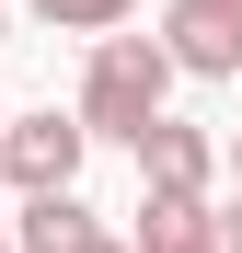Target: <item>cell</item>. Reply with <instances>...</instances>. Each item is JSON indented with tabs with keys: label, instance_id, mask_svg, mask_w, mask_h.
Masks as SVG:
<instances>
[{
	"label": "cell",
	"instance_id": "6da1fadb",
	"mask_svg": "<svg viewBox=\"0 0 242 253\" xmlns=\"http://www.w3.org/2000/svg\"><path fill=\"white\" fill-rule=\"evenodd\" d=\"M93 138H115V150H139L161 115H173V58H161V35H104L93 46V69H81V104H69Z\"/></svg>",
	"mask_w": 242,
	"mask_h": 253
},
{
	"label": "cell",
	"instance_id": "52a82bcc",
	"mask_svg": "<svg viewBox=\"0 0 242 253\" xmlns=\"http://www.w3.org/2000/svg\"><path fill=\"white\" fill-rule=\"evenodd\" d=\"M23 12L47 23V35H93V46H104V35H127L139 0H23Z\"/></svg>",
	"mask_w": 242,
	"mask_h": 253
},
{
	"label": "cell",
	"instance_id": "5b68a950",
	"mask_svg": "<svg viewBox=\"0 0 242 253\" xmlns=\"http://www.w3.org/2000/svg\"><path fill=\"white\" fill-rule=\"evenodd\" d=\"M127 253H219V207H173V196H139V230Z\"/></svg>",
	"mask_w": 242,
	"mask_h": 253
},
{
	"label": "cell",
	"instance_id": "277c9868",
	"mask_svg": "<svg viewBox=\"0 0 242 253\" xmlns=\"http://www.w3.org/2000/svg\"><path fill=\"white\" fill-rule=\"evenodd\" d=\"M161 58H173V81H242V23H219V12H161Z\"/></svg>",
	"mask_w": 242,
	"mask_h": 253
},
{
	"label": "cell",
	"instance_id": "7c38bea8",
	"mask_svg": "<svg viewBox=\"0 0 242 253\" xmlns=\"http://www.w3.org/2000/svg\"><path fill=\"white\" fill-rule=\"evenodd\" d=\"M0 46H12V23H0Z\"/></svg>",
	"mask_w": 242,
	"mask_h": 253
},
{
	"label": "cell",
	"instance_id": "ba28073f",
	"mask_svg": "<svg viewBox=\"0 0 242 253\" xmlns=\"http://www.w3.org/2000/svg\"><path fill=\"white\" fill-rule=\"evenodd\" d=\"M219 253H242V207H219Z\"/></svg>",
	"mask_w": 242,
	"mask_h": 253
},
{
	"label": "cell",
	"instance_id": "30bf717a",
	"mask_svg": "<svg viewBox=\"0 0 242 253\" xmlns=\"http://www.w3.org/2000/svg\"><path fill=\"white\" fill-rule=\"evenodd\" d=\"M81 253H127V242H115V230H93V242H81Z\"/></svg>",
	"mask_w": 242,
	"mask_h": 253
},
{
	"label": "cell",
	"instance_id": "3957f363",
	"mask_svg": "<svg viewBox=\"0 0 242 253\" xmlns=\"http://www.w3.org/2000/svg\"><path fill=\"white\" fill-rule=\"evenodd\" d=\"M208 184H219V138H208V126H185V115H161L150 138H139V196L208 207Z\"/></svg>",
	"mask_w": 242,
	"mask_h": 253
},
{
	"label": "cell",
	"instance_id": "9c48e42d",
	"mask_svg": "<svg viewBox=\"0 0 242 253\" xmlns=\"http://www.w3.org/2000/svg\"><path fill=\"white\" fill-rule=\"evenodd\" d=\"M185 12H219V23H242V0H185Z\"/></svg>",
	"mask_w": 242,
	"mask_h": 253
},
{
	"label": "cell",
	"instance_id": "7a4b0ae2",
	"mask_svg": "<svg viewBox=\"0 0 242 253\" xmlns=\"http://www.w3.org/2000/svg\"><path fill=\"white\" fill-rule=\"evenodd\" d=\"M81 161H93V126L81 115H58V104H35V115H12L0 126V196H81Z\"/></svg>",
	"mask_w": 242,
	"mask_h": 253
},
{
	"label": "cell",
	"instance_id": "8fae6325",
	"mask_svg": "<svg viewBox=\"0 0 242 253\" xmlns=\"http://www.w3.org/2000/svg\"><path fill=\"white\" fill-rule=\"evenodd\" d=\"M219 173H231V184H242V138H231V150H219Z\"/></svg>",
	"mask_w": 242,
	"mask_h": 253
},
{
	"label": "cell",
	"instance_id": "8992f818",
	"mask_svg": "<svg viewBox=\"0 0 242 253\" xmlns=\"http://www.w3.org/2000/svg\"><path fill=\"white\" fill-rule=\"evenodd\" d=\"M93 230H104V219H93L81 196H35V207H23V230H12V253H81Z\"/></svg>",
	"mask_w": 242,
	"mask_h": 253
},
{
	"label": "cell",
	"instance_id": "4fadbf2b",
	"mask_svg": "<svg viewBox=\"0 0 242 253\" xmlns=\"http://www.w3.org/2000/svg\"><path fill=\"white\" fill-rule=\"evenodd\" d=\"M0 126H12V104H0Z\"/></svg>",
	"mask_w": 242,
	"mask_h": 253
},
{
	"label": "cell",
	"instance_id": "5bb4252c",
	"mask_svg": "<svg viewBox=\"0 0 242 253\" xmlns=\"http://www.w3.org/2000/svg\"><path fill=\"white\" fill-rule=\"evenodd\" d=\"M0 253H12V242H0Z\"/></svg>",
	"mask_w": 242,
	"mask_h": 253
}]
</instances>
